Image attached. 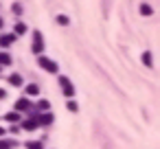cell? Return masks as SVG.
Returning a JSON list of instances; mask_svg holds the SVG:
<instances>
[{
    "label": "cell",
    "instance_id": "obj_1",
    "mask_svg": "<svg viewBox=\"0 0 160 149\" xmlns=\"http://www.w3.org/2000/svg\"><path fill=\"white\" fill-rule=\"evenodd\" d=\"M38 64H40L44 70H48V72H57V64L51 62V59H46V57H42V55L38 57Z\"/></svg>",
    "mask_w": 160,
    "mask_h": 149
},
{
    "label": "cell",
    "instance_id": "obj_2",
    "mask_svg": "<svg viewBox=\"0 0 160 149\" xmlns=\"http://www.w3.org/2000/svg\"><path fill=\"white\" fill-rule=\"evenodd\" d=\"M59 83H62V90H64V94H66V97H72V92H75L72 83H70L66 77H62V79H59Z\"/></svg>",
    "mask_w": 160,
    "mask_h": 149
},
{
    "label": "cell",
    "instance_id": "obj_3",
    "mask_svg": "<svg viewBox=\"0 0 160 149\" xmlns=\"http://www.w3.org/2000/svg\"><path fill=\"white\" fill-rule=\"evenodd\" d=\"M42 51H44V40H42L40 33H35V40H33V53L38 55V53H42Z\"/></svg>",
    "mask_w": 160,
    "mask_h": 149
},
{
    "label": "cell",
    "instance_id": "obj_4",
    "mask_svg": "<svg viewBox=\"0 0 160 149\" xmlns=\"http://www.w3.org/2000/svg\"><path fill=\"white\" fill-rule=\"evenodd\" d=\"M35 123H38V125H51V123H53V116H51V114H42V116L35 118Z\"/></svg>",
    "mask_w": 160,
    "mask_h": 149
},
{
    "label": "cell",
    "instance_id": "obj_5",
    "mask_svg": "<svg viewBox=\"0 0 160 149\" xmlns=\"http://www.w3.org/2000/svg\"><path fill=\"white\" fill-rule=\"evenodd\" d=\"M16 110H18V112L29 110V101H27V99H18V101H16Z\"/></svg>",
    "mask_w": 160,
    "mask_h": 149
},
{
    "label": "cell",
    "instance_id": "obj_6",
    "mask_svg": "<svg viewBox=\"0 0 160 149\" xmlns=\"http://www.w3.org/2000/svg\"><path fill=\"white\" fill-rule=\"evenodd\" d=\"M16 40V35H5V37H0V46H11Z\"/></svg>",
    "mask_w": 160,
    "mask_h": 149
},
{
    "label": "cell",
    "instance_id": "obj_7",
    "mask_svg": "<svg viewBox=\"0 0 160 149\" xmlns=\"http://www.w3.org/2000/svg\"><path fill=\"white\" fill-rule=\"evenodd\" d=\"M27 132H33L35 127H38V123H35V118H31V121H24V125H22Z\"/></svg>",
    "mask_w": 160,
    "mask_h": 149
},
{
    "label": "cell",
    "instance_id": "obj_8",
    "mask_svg": "<svg viewBox=\"0 0 160 149\" xmlns=\"http://www.w3.org/2000/svg\"><path fill=\"white\" fill-rule=\"evenodd\" d=\"M9 81H11L13 86H22V83H24V79H22L20 75H11V77H9Z\"/></svg>",
    "mask_w": 160,
    "mask_h": 149
},
{
    "label": "cell",
    "instance_id": "obj_9",
    "mask_svg": "<svg viewBox=\"0 0 160 149\" xmlns=\"http://www.w3.org/2000/svg\"><path fill=\"white\" fill-rule=\"evenodd\" d=\"M13 31H16V35H22V33H27V27H24V24H22V22H18V24H16V29H13Z\"/></svg>",
    "mask_w": 160,
    "mask_h": 149
},
{
    "label": "cell",
    "instance_id": "obj_10",
    "mask_svg": "<svg viewBox=\"0 0 160 149\" xmlns=\"http://www.w3.org/2000/svg\"><path fill=\"white\" fill-rule=\"evenodd\" d=\"M0 64H5V66H7V64H11V57H9L7 53H0Z\"/></svg>",
    "mask_w": 160,
    "mask_h": 149
},
{
    "label": "cell",
    "instance_id": "obj_11",
    "mask_svg": "<svg viewBox=\"0 0 160 149\" xmlns=\"http://www.w3.org/2000/svg\"><path fill=\"white\" fill-rule=\"evenodd\" d=\"M140 13L142 16H151V7L149 5H140Z\"/></svg>",
    "mask_w": 160,
    "mask_h": 149
},
{
    "label": "cell",
    "instance_id": "obj_12",
    "mask_svg": "<svg viewBox=\"0 0 160 149\" xmlns=\"http://www.w3.org/2000/svg\"><path fill=\"white\" fill-rule=\"evenodd\" d=\"M27 92H29V94H38V92H40V88H38L35 83H31V86H27Z\"/></svg>",
    "mask_w": 160,
    "mask_h": 149
},
{
    "label": "cell",
    "instance_id": "obj_13",
    "mask_svg": "<svg viewBox=\"0 0 160 149\" xmlns=\"http://www.w3.org/2000/svg\"><path fill=\"white\" fill-rule=\"evenodd\" d=\"M142 62H145L147 66H151V55H149V53H142Z\"/></svg>",
    "mask_w": 160,
    "mask_h": 149
},
{
    "label": "cell",
    "instance_id": "obj_14",
    "mask_svg": "<svg viewBox=\"0 0 160 149\" xmlns=\"http://www.w3.org/2000/svg\"><path fill=\"white\" fill-rule=\"evenodd\" d=\"M66 107H68L70 112H77V103H75V101H68V103H66Z\"/></svg>",
    "mask_w": 160,
    "mask_h": 149
},
{
    "label": "cell",
    "instance_id": "obj_15",
    "mask_svg": "<svg viewBox=\"0 0 160 149\" xmlns=\"http://www.w3.org/2000/svg\"><path fill=\"white\" fill-rule=\"evenodd\" d=\"M57 22H59V24H68V18H66V16H57Z\"/></svg>",
    "mask_w": 160,
    "mask_h": 149
},
{
    "label": "cell",
    "instance_id": "obj_16",
    "mask_svg": "<svg viewBox=\"0 0 160 149\" xmlns=\"http://www.w3.org/2000/svg\"><path fill=\"white\" fill-rule=\"evenodd\" d=\"M38 107H40V110H48V101H40Z\"/></svg>",
    "mask_w": 160,
    "mask_h": 149
},
{
    "label": "cell",
    "instance_id": "obj_17",
    "mask_svg": "<svg viewBox=\"0 0 160 149\" xmlns=\"http://www.w3.org/2000/svg\"><path fill=\"white\" fill-rule=\"evenodd\" d=\"M5 118H7V121H20V116H18V114H7Z\"/></svg>",
    "mask_w": 160,
    "mask_h": 149
},
{
    "label": "cell",
    "instance_id": "obj_18",
    "mask_svg": "<svg viewBox=\"0 0 160 149\" xmlns=\"http://www.w3.org/2000/svg\"><path fill=\"white\" fill-rule=\"evenodd\" d=\"M27 147H29V149H42V145H40V142H29Z\"/></svg>",
    "mask_w": 160,
    "mask_h": 149
},
{
    "label": "cell",
    "instance_id": "obj_19",
    "mask_svg": "<svg viewBox=\"0 0 160 149\" xmlns=\"http://www.w3.org/2000/svg\"><path fill=\"white\" fill-rule=\"evenodd\" d=\"M5 97H7V92H5L2 88H0V99H5Z\"/></svg>",
    "mask_w": 160,
    "mask_h": 149
},
{
    "label": "cell",
    "instance_id": "obj_20",
    "mask_svg": "<svg viewBox=\"0 0 160 149\" xmlns=\"http://www.w3.org/2000/svg\"><path fill=\"white\" fill-rule=\"evenodd\" d=\"M2 134H5V129H2V127H0V136H2Z\"/></svg>",
    "mask_w": 160,
    "mask_h": 149
},
{
    "label": "cell",
    "instance_id": "obj_21",
    "mask_svg": "<svg viewBox=\"0 0 160 149\" xmlns=\"http://www.w3.org/2000/svg\"><path fill=\"white\" fill-rule=\"evenodd\" d=\"M0 27H2V18H0Z\"/></svg>",
    "mask_w": 160,
    "mask_h": 149
}]
</instances>
